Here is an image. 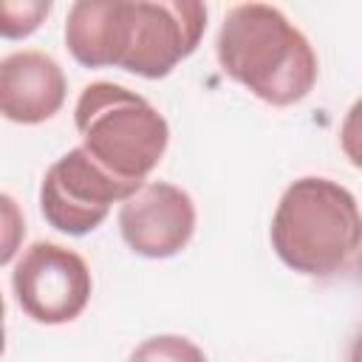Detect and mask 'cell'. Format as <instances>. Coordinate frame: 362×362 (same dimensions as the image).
I'll return each mask as SVG.
<instances>
[{"mask_svg":"<svg viewBox=\"0 0 362 362\" xmlns=\"http://www.w3.org/2000/svg\"><path fill=\"white\" fill-rule=\"evenodd\" d=\"M206 31L195 0H76L65 17V45L85 68H122L144 79L167 76Z\"/></svg>","mask_w":362,"mask_h":362,"instance_id":"6da1fadb","label":"cell"},{"mask_svg":"<svg viewBox=\"0 0 362 362\" xmlns=\"http://www.w3.org/2000/svg\"><path fill=\"white\" fill-rule=\"evenodd\" d=\"M215 54L226 76L274 107L305 99L320 74L308 37L269 3L232 6L221 23Z\"/></svg>","mask_w":362,"mask_h":362,"instance_id":"7a4b0ae2","label":"cell"},{"mask_svg":"<svg viewBox=\"0 0 362 362\" xmlns=\"http://www.w3.org/2000/svg\"><path fill=\"white\" fill-rule=\"evenodd\" d=\"M272 249L297 274L328 277L362 246V212L351 189L305 175L286 187L272 215Z\"/></svg>","mask_w":362,"mask_h":362,"instance_id":"3957f363","label":"cell"},{"mask_svg":"<svg viewBox=\"0 0 362 362\" xmlns=\"http://www.w3.org/2000/svg\"><path fill=\"white\" fill-rule=\"evenodd\" d=\"M74 124L90 158L133 184H147L170 144L167 119L116 82H90L76 99Z\"/></svg>","mask_w":362,"mask_h":362,"instance_id":"277c9868","label":"cell"},{"mask_svg":"<svg viewBox=\"0 0 362 362\" xmlns=\"http://www.w3.org/2000/svg\"><path fill=\"white\" fill-rule=\"evenodd\" d=\"M144 184L122 181L107 173L85 147H74L45 170L40 212L57 232L88 235L107 218L113 204H124Z\"/></svg>","mask_w":362,"mask_h":362,"instance_id":"5b68a950","label":"cell"},{"mask_svg":"<svg viewBox=\"0 0 362 362\" xmlns=\"http://www.w3.org/2000/svg\"><path fill=\"white\" fill-rule=\"evenodd\" d=\"M11 288L25 317L40 325L74 322L93 291V277L82 255L51 240L31 243L14 272Z\"/></svg>","mask_w":362,"mask_h":362,"instance_id":"8992f818","label":"cell"},{"mask_svg":"<svg viewBox=\"0 0 362 362\" xmlns=\"http://www.w3.org/2000/svg\"><path fill=\"white\" fill-rule=\"evenodd\" d=\"M119 232L130 252L164 260L187 249L195 235V204L189 192L167 181H147L119 209Z\"/></svg>","mask_w":362,"mask_h":362,"instance_id":"52a82bcc","label":"cell"},{"mask_svg":"<svg viewBox=\"0 0 362 362\" xmlns=\"http://www.w3.org/2000/svg\"><path fill=\"white\" fill-rule=\"evenodd\" d=\"M65 93L59 62L42 51H14L0 62V110L8 122H48L65 105Z\"/></svg>","mask_w":362,"mask_h":362,"instance_id":"ba28073f","label":"cell"},{"mask_svg":"<svg viewBox=\"0 0 362 362\" xmlns=\"http://www.w3.org/2000/svg\"><path fill=\"white\" fill-rule=\"evenodd\" d=\"M127 362H206L204 351L187 339V337H178V334H158V337H150L144 339Z\"/></svg>","mask_w":362,"mask_h":362,"instance_id":"9c48e42d","label":"cell"},{"mask_svg":"<svg viewBox=\"0 0 362 362\" xmlns=\"http://www.w3.org/2000/svg\"><path fill=\"white\" fill-rule=\"evenodd\" d=\"M48 14H51L48 0H23V3L6 0L0 3V34L6 40H23L34 34Z\"/></svg>","mask_w":362,"mask_h":362,"instance_id":"30bf717a","label":"cell"},{"mask_svg":"<svg viewBox=\"0 0 362 362\" xmlns=\"http://www.w3.org/2000/svg\"><path fill=\"white\" fill-rule=\"evenodd\" d=\"M339 147L345 153V158L362 170V99H356L345 119H342V127H339Z\"/></svg>","mask_w":362,"mask_h":362,"instance_id":"8fae6325","label":"cell"},{"mask_svg":"<svg viewBox=\"0 0 362 362\" xmlns=\"http://www.w3.org/2000/svg\"><path fill=\"white\" fill-rule=\"evenodd\" d=\"M348 362H362V331L354 337L351 351H348Z\"/></svg>","mask_w":362,"mask_h":362,"instance_id":"7c38bea8","label":"cell"},{"mask_svg":"<svg viewBox=\"0 0 362 362\" xmlns=\"http://www.w3.org/2000/svg\"><path fill=\"white\" fill-rule=\"evenodd\" d=\"M356 269L362 272V246H359V252H356Z\"/></svg>","mask_w":362,"mask_h":362,"instance_id":"4fadbf2b","label":"cell"}]
</instances>
